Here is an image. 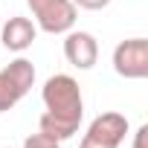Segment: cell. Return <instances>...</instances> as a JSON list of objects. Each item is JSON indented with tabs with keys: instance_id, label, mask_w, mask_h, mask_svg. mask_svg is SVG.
Here are the masks:
<instances>
[{
	"instance_id": "277c9868",
	"label": "cell",
	"mask_w": 148,
	"mask_h": 148,
	"mask_svg": "<svg viewBox=\"0 0 148 148\" xmlns=\"http://www.w3.org/2000/svg\"><path fill=\"white\" fill-rule=\"evenodd\" d=\"M125 136H128V119L116 110H108L87 125L79 148H119Z\"/></svg>"
},
{
	"instance_id": "ba28073f",
	"label": "cell",
	"mask_w": 148,
	"mask_h": 148,
	"mask_svg": "<svg viewBox=\"0 0 148 148\" xmlns=\"http://www.w3.org/2000/svg\"><path fill=\"white\" fill-rule=\"evenodd\" d=\"M23 148H61V142H58L55 136L38 131V134H29V136L23 139Z\"/></svg>"
},
{
	"instance_id": "9c48e42d",
	"label": "cell",
	"mask_w": 148,
	"mask_h": 148,
	"mask_svg": "<svg viewBox=\"0 0 148 148\" xmlns=\"http://www.w3.org/2000/svg\"><path fill=\"white\" fill-rule=\"evenodd\" d=\"M79 9H87V12H99L105 6H110V0H73Z\"/></svg>"
},
{
	"instance_id": "52a82bcc",
	"label": "cell",
	"mask_w": 148,
	"mask_h": 148,
	"mask_svg": "<svg viewBox=\"0 0 148 148\" xmlns=\"http://www.w3.org/2000/svg\"><path fill=\"white\" fill-rule=\"evenodd\" d=\"M35 35H38V26L29 18H23V15H15V18H9L0 26V44L9 52H26L32 47Z\"/></svg>"
},
{
	"instance_id": "3957f363",
	"label": "cell",
	"mask_w": 148,
	"mask_h": 148,
	"mask_svg": "<svg viewBox=\"0 0 148 148\" xmlns=\"http://www.w3.org/2000/svg\"><path fill=\"white\" fill-rule=\"evenodd\" d=\"M35 84V67L29 58H15L9 67L0 70V113L12 110Z\"/></svg>"
},
{
	"instance_id": "7a4b0ae2",
	"label": "cell",
	"mask_w": 148,
	"mask_h": 148,
	"mask_svg": "<svg viewBox=\"0 0 148 148\" xmlns=\"http://www.w3.org/2000/svg\"><path fill=\"white\" fill-rule=\"evenodd\" d=\"M32 9L35 26L47 35H64L76 26V3L73 0H26Z\"/></svg>"
},
{
	"instance_id": "30bf717a",
	"label": "cell",
	"mask_w": 148,
	"mask_h": 148,
	"mask_svg": "<svg viewBox=\"0 0 148 148\" xmlns=\"http://www.w3.org/2000/svg\"><path fill=\"white\" fill-rule=\"evenodd\" d=\"M145 136H148V125H139V128H136V134H134L131 148H145Z\"/></svg>"
},
{
	"instance_id": "5b68a950",
	"label": "cell",
	"mask_w": 148,
	"mask_h": 148,
	"mask_svg": "<svg viewBox=\"0 0 148 148\" xmlns=\"http://www.w3.org/2000/svg\"><path fill=\"white\" fill-rule=\"evenodd\" d=\"M113 70L116 76L139 82L148 79V41L145 38H128L113 47Z\"/></svg>"
},
{
	"instance_id": "8992f818",
	"label": "cell",
	"mask_w": 148,
	"mask_h": 148,
	"mask_svg": "<svg viewBox=\"0 0 148 148\" xmlns=\"http://www.w3.org/2000/svg\"><path fill=\"white\" fill-rule=\"evenodd\" d=\"M64 58L79 70H90L99 58V41L84 29H70L64 32Z\"/></svg>"
},
{
	"instance_id": "6da1fadb",
	"label": "cell",
	"mask_w": 148,
	"mask_h": 148,
	"mask_svg": "<svg viewBox=\"0 0 148 148\" xmlns=\"http://www.w3.org/2000/svg\"><path fill=\"white\" fill-rule=\"evenodd\" d=\"M41 99L47 110L38 119V131L55 136L58 142L79 134V125L84 119V99H82V87L76 79L67 76V73L49 76L41 87Z\"/></svg>"
}]
</instances>
